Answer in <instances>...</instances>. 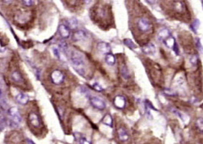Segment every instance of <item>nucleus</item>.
I'll return each mask as SVG.
<instances>
[{
    "label": "nucleus",
    "mask_w": 203,
    "mask_h": 144,
    "mask_svg": "<svg viewBox=\"0 0 203 144\" xmlns=\"http://www.w3.org/2000/svg\"><path fill=\"white\" fill-rule=\"evenodd\" d=\"M70 61L74 70L79 74L84 76L85 74V62L81 53L77 51H72L70 52Z\"/></svg>",
    "instance_id": "f257e3e1"
},
{
    "label": "nucleus",
    "mask_w": 203,
    "mask_h": 144,
    "mask_svg": "<svg viewBox=\"0 0 203 144\" xmlns=\"http://www.w3.org/2000/svg\"><path fill=\"white\" fill-rule=\"evenodd\" d=\"M8 115L10 117V126L12 127H17V125L21 123V117L20 115L18 108L15 106H12L8 108Z\"/></svg>",
    "instance_id": "f03ea898"
},
{
    "label": "nucleus",
    "mask_w": 203,
    "mask_h": 144,
    "mask_svg": "<svg viewBox=\"0 0 203 144\" xmlns=\"http://www.w3.org/2000/svg\"><path fill=\"white\" fill-rule=\"evenodd\" d=\"M50 79L52 83L55 85H60L64 82L65 80V75L61 71L54 70L50 74Z\"/></svg>",
    "instance_id": "7ed1b4c3"
},
{
    "label": "nucleus",
    "mask_w": 203,
    "mask_h": 144,
    "mask_svg": "<svg viewBox=\"0 0 203 144\" xmlns=\"http://www.w3.org/2000/svg\"><path fill=\"white\" fill-rule=\"evenodd\" d=\"M89 102L93 108L96 109H98L99 111H103L105 108L106 106L103 99L97 96H91L89 98Z\"/></svg>",
    "instance_id": "20e7f679"
},
{
    "label": "nucleus",
    "mask_w": 203,
    "mask_h": 144,
    "mask_svg": "<svg viewBox=\"0 0 203 144\" xmlns=\"http://www.w3.org/2000/svg\"><path fill=\"white\" fill-rule=\"evenodd\" d=\"M137 27H138L139 30L142 31V33L148 32L149 30L151 28V24H150L149 21L145 17H141L139 19L138 22H137Z\"/></svg>",
    "instance_id": "39448f33"
},
{
    "label": "nucleus",
    "mask_w": 203,
    "mask_h": 144,
    "mask_svg": "<svg viewBox=\"0 0 203 144\" xmlns=\"http://www.w3.org/2000/svg\"><path fill=\"white\" fill-rule=\"evenodd\" d=\"M126 103H127L126 99L121 95L116 96L113 99V104L118 109H123L125 108Z\"/></svg>",
    "instance_id": "423d86ee"
},
{
    "label": "nucleus",
    "mask_w": 203,
    "mask_h": 144,
    "mask_svg": "<svg viewBox=\"0 0 203 144\" xmlns=\"http://www.w3.org/2000/svg\"><path fill=\"white\" fill-rule=\"evenodd\" d=\"M28 121L30 124L35 128H40V121L38 115L34 112H31L28 115Z\"/></svg>",
    "instance_id": "0eeeda50"
},
{
    "label": "nucleus",
    "mask_w": 203,
    "mask_h": 144,
    "mask_svg": "<svg viewBox=\"0 0 203 144\" xmlns=\"http://www.w3.org/2000/svg\"><path fill=\"white\" fill-rule=\"evenodd\" d=\"M58 31H59V35L63 38V39H68L69 38L70 35V30L68 27L65 24H60L58 28Z\"/></svg>",
    "instance_id": "6e6552de"
},
{
    "label": "nucleus",
    "mask_w": 203,
    "mask_h": 144,
    "mask_svg": "<svg viewBox=\"0 0 203 144\" xmlns=\"http://www.w3.org/2000/svg\"><path fill=\"white\" fill-rule=\"evenodd\" d=\"M97 50L99 52L103 53V54H108L111 52V45L108 43H105V42H100L97 44Z\"/></svg>",
    "instance_id": "1a4fd4ad"
},
{
    "label": "nucleus",
    "mask_w": 203,
    "mask_h": 144,
    "mask_svg": "<svg viewBox=\"0 0 203 144\" xmlns=\"http://www.w3.org/2000/svg\"><path fill=\"white\" fill-rule=\"evenodd\" d=\"M142 52L146 55H154L156 52V46L152 43H149L142 47Z\"/></svg>",
    "instance_id": "9d476101"
},
{
    "label": "nucleus",
    "mask_w": 203,
    "mask_h": 144,
    "mask_svg": "<svg viewBox=\"0 0 203 144\" xmlns=\"http://www.w3.org/2000/svg\"><path fill=\"white\" fill-rule=\"evenodd\" d=\"M170 36H171L170 31H169L167 28H165V27L161 28V30L158 31V40H160V41L163 42L164 40H166V39Z\"/></svg>",
    "instance_id": "9b49d317"
},
{
    "label": "nucleus",
    "mask_w": 203,
    "mask_h": 144,
    "mask_svg": "<svg viewBox=\"0 0 203 144\" xmlns=\"http://www.w3.org/2000/svg\"><path fill=\"white\" fill-rule=\"evenodd\" d=\"M15 99L19 104L26 105L29 101V97L28 96L25 94V93H20L16 96Z\"/></svg>",
    "instance_id": "f8f14e48"
},
{
    "label": "nucleus",
    "mask_w": 203,
    "mask_h": 144,
    "mask_svg": "<svg viewBox=\"0 0 203 144\" xmlns=\"http://www.w3.org/2000/svg\"><path fill=\"white\" fill-rule=\"evenodd\" d=\"M86 37H87V34L84 30H78L73 35V40L74 41H80L84 40Z\"/></svg>",
    "instance_id": "ddd939ff"
},
{
    "label": "nucleus",
    "mask_w": 203,
    "mask_h": 144,
    "mask_svg": "<svg viewBox=\"0 0 203 144\" xmlns=\"http://www.w3.org/2000/svg\"><path fill=\"white\" fill-rule=\"evenodd\" d=\"M74 138H75V140H76L77 141H78V142L80 143H82V144L91 143V142H90V141H89V140L86 138L84 135L81 134H80V133H77V132L74 133Z\"/></svg>",
    "instance_id": "4468645a"
},
{
    "label": "nucleus",
    "mask_w": 203,
    "mask_h": 144,
    "mask_svg": "<svg viewBox=\"0 0 203 144\" xmlns=\"http://www.w3.org/2000/svg\"><path fill=\"white\" fill-rule=\"evenodd\" d=\"M11 78L13 80L14 82L17 83H23L24 79L21 76V73L19 71H15L11 74Z\"/></svg>",
    "instance_id": "2eb2a0df"
},
{
    "label": "nucleus",
    "mask_w": 203,
    "mask_h": 144,
    "mask_svg": "<svg viewBox=\"0 0 203 144\" xmlns=\"http://www.w3.org/2000/svg\"><path fill=\"white\" fill-rule=\"evenodd\" d=\"M118 138L120 139V140H121V141H127L129 139V136H128L127 131L124 128H123V127H120L118 129Z\"/></svg>",
    "instance_id": "dca6fc26"
},
{
    "label": "nucleus",
    "mask_w": 203,
    "mask_h": 144,
    "mask_svg": "<svg viewBox=\"0 0 203 144\" xmlns=\"http://www.w3.org/2000/svg\"><path fill=\"white\" fill-rule=\"evenodd\" d=\"M164 43H165V45L167 46L168 49H174V48L175 47L176 45V42H175V39L173 36H168V37L166 39V40H164Z\"/></svg>",
    "instance_id": "f3484780"
},
{
    "label": "nucleus",
    "mask_w": 203,
    "mask_h": 144,
    "mask_svg": "<svg viewBox=\"0 0 203 144\" xmlns=\"http://www.w3.org/2000/svg\"><path fill=\"white\" fill-rule=\"evenodd\" d=\"M102 123L104 124L105 125L108 126V127H113V118L109 114H107L102 119Z\"/></svg>",
    "instance_id": "a211bd4d"
},
{
    "label": "nucleus",
    "mask_w": 203,
    "mask_h": 144,
    "mask_svg": "<svg viewBox=\"0 0 203 144\" xmlns=\"http://www.w3.org/2000/svg\"><path fill=\"white\" fill-rule=\"evenodd\" d=\"M116 59L114 55L112 54V53L109 52L108 54H106V56H105V62L108 64V65H114L115 64Z\"/></svg>",
    "instance_id": "6ab92c4d"
},
{
    "label": "nucleus",
    "mask_w": 203,
    "mask_h": 144,
    "mask_svg": "<svg viewBox=\"0 0 203 144\" xmlns=\"http://www.w3.org/2000/svg\"><path fill=\"white\" fill-rule=\"evenodd\" d=\"M123 43L125 44L127 47L130 48V49H132V50L137 49V45H136V44H135L134 43L130 40V39H124V40H123Z\"/></svg>",
    "instance_id": "aec40b11"
},
{
    "label": "nucleus",
    "mask_w": 203,
    "mask_h": 144,
    "mask_svg": "<svg viewBox=\"0 0 203 144\" xmlns=\"http://www.w3.org/2000/svg\"><path fill=\"white\" fill-rule=\"evenodd\" d=\"M121 74L122 78H124L125 80H127L129 78V71H128V69H127V68L125 65H123V66H121Z\"/></svg>",
    "instance_id": "412c9836"
},
{
    "label": "nucleus",
    "mask_w": 203,
    "mask_h": 144,
    "mask_svg": "<svg viewBox=\"0 0 203 144\" xmlns=\"http://www.w3.org/2000/svg\"><path fill=\"white\" fill-rule=\"evenodd\" d=\"M199 24H200V22H199V19H195V20L193 21V22L192 23L191 25H190V28H191V30H193L194 33H196L198 28H199Z\"/></svg>",
    "instance_id": "4be33fe9"
},
{
    "label": "nucleus",
    "mask_w": 203,
    "mask_h": 144,
    "mask_svg": "<svg viewBox=\"0 0 203 144\" xmlns=\"http://www.w3.org/2000/svg\"><path fill=\"white\" fill-rule=\"evenodd\" d=\"M196 125L199 131L203 133V118L202 117H199L196 120Z\"/></svg>",
    "instance_id": "5701e85b"
},
{
    "label": "nucleus",
    "mask_w": 203,
    "mask_h": 144,
    "mask_svg": "<svg viewBox=\"0 0 203 144\" xmlns=\"http://www.w3.org/2000/svg\"><path fill=\"white\" fill-rule=\"evenodd\" d=\"M52 52H53L55 56L58 59H61V55H60V50H59V47L57 46H53L52 47Z\"/></svg>",
    "instance_id": "b1692460"
},
{
    "label": "nucleus",
    "mask_w": 203,
    "mask_h": 144,
    "mask_svg": "<svg viewBox=\"0 0 203 144\" xmlns=\"http://www.w3.org/2000/svg\"><path fill=\"white\" fill-rule=\"evenodd\" d=\"M198 56L196 55H193L190 59V62L193 66H195L197 64Z\"/></svg>",
    "instance_id": "393cba45"
},
{
    "label": "nucleus",
    "mask_w": 203,
    "mask_h": 144,
    "mask_svg": "<svg viewBox=\"0 0 203 144\" xmlns=\"http://www.w3.org/2000/svg\"><path fill=\"white\" fill-rule=\"evenodd\" d=\"M93 89H95L96 91H97V92H102V91L104 90V88H103V87H102L99 83H93Z\"/></svg>",
    "instance_id": "a878e982"
},
{
    "label": "nucleus",
    "mask_w": 203,
    "mask_h": 144,
    "mask_svg": "<svg viewBox=\"0 0 203 144\" xmlns=\"http://www.w3.org/2000/svg\"><path fill=\"white\" fill-rule=\"evenodd\" d=\"M59 46H60V48H61V50H62L63 52H66L68 51V44H67L65 42L61 41V43H60V45H59Z\"/></svg>",
    "instance_id": "bb28decb"
},
{
    "label": "nucleus",
    "mask_w": 203,
    "mask_h": 144,
    "mask_svg": "<svg viewBox=\"0 0 203 144\" xmlns=\"http://www.w3.org/2000/svg\"><path fill=\"white\" fill-rule=\"evenodd\" d=\"M69 23V27H71V28H75L77 26V20L75 19H70L68 21Z\"/></svg>",
    "instance_id": "cd10ccee"
},
{
    "label": "nucleus",
    "mask_w": 203,
    "mask_h": 144,
    "mask_svg": "<svg viewBox=\"0 0 203 144\" xmlns=\"http://www.w3.org/2000/svg\"><path fill=\"white\" fill-rule=\"evenodd\" d=\"M196 47H197L198 50L201 52H203V47L202 45V43H200V40L199 39H196Z\"/></svg>",
    "instance_id": "c85d7f7f"
},
{
    "label": "nucleus",
    "mask_w": 203,
    "mask_h": 144,
    "mask_svg": "<svg viewBox=\"0 0 203 144\" xmlns=\"http://www.w3.org/2000/svg\"><path fill=\"white\" fill-rule=\"evenodd\" d=\"M25 6H31L33 4V0H21Z\"/></svg>",
    "instance_id": "c756f323"
},
{
    "label": "nucleus",
    "mask_w": 203,
    "mask_h": 144,
    "mask_svg": "<svg viewBox=\"0 0 203 144\" xmlns=\"http://www.w3.org/2000/svg\"><path fill=\"white\" fill-rule=\"evenodd\" d=\"M2 2H3L4 4H6V5H8V4L12 3L13 2V0H2Z\"/></svg>",
    "instance_id": "7c9ffc66"
},
{
    "label": "nucleus",
    "mask_w": 203,
    "mask_h": 144,
    "mask_svg": "<svg viewBox=\"0 0 203 144\" xmlns=\"http://www.w3.org/2000/svg\"><path fill=\"white\" fill-rule=\"evenodd\" d=\"M147 2L150 4H154V3H156V0H147Z\"/></svg>",
    "instance_id": "2f4dec72"
},
{
    "label": "nucleus",
    "mask_w": 203,
    "mask_h": 144,
    "mask_svg": "<svg viewBox=\"0 0 203 144\" xmlns=\"http://www.w3.org/2000/svg\"><path fill=\"white\" fill-rule=\"evenodd\" d=\"M84 2H85L86 4H89L92 2V0H84Z\"/></svg>",
    "instance_id": "473e14b6"
}]
</instances>
